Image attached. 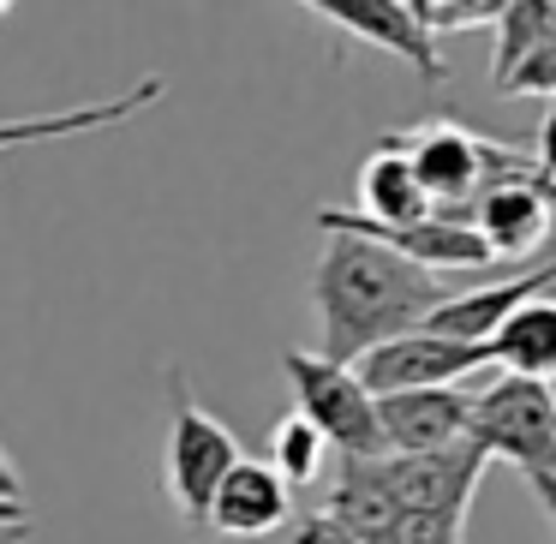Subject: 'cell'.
Segmentation results:
<instances>
[{"label":"cell","instance_id":"24","mask_svg":"<svg viewBox=\"0 0 556 544\" xmlns=\"http://www.w3.org/2000/svg\"><path fill=\"white\" fill-rule=\"evenodd\" d=\"M0 13H13V7H0Z\"/></svg>","mask_w":556,"mask_h":544},{"label":"cell","instance_id":"18","mask_svg":"<svg viewBox=\"0 0 556 544\" xmlns=\"http://www.w3.org/2000/svg\"><path fill=\"white\" fill-rule=\"evenodd\" d=\"M425 37H455V30H491L503 0H413Z\"/></svg>","mask_w":556,"mask_h":544},{"label":"cell","instance_id":"23","mask_svg":"<svg viewBox=\"0 0 556 544\" xmlns=\"http://www.w3.org/2000/svg\"><path fill=\"white\" fill-rule=\"evenodd\" d=\"M30 539V520H0V544H25Z\"/></svg>","mask_w":556,"mask_h":544},{"label":"cell","instance_id":"19","mask_svg":"<svg viewBox=\"0 0 556 544\" xmlns=\"http://www.w3.org/2000/svg\"><path fill=\"white\" fill-rule=\"evenodd\" d=\"M503 97H544V102H556V37L544 42V49H532L527 61L503 78Z\"/></svg>","mask_w":556,"mask_h":544},{"label":"cell","instance_id":"15","mask_svg":"<svg viewBox=\"0 0 556 544\" xmlns=\"http://www.w3.org/2000/svg\"><path fill=\"white\" fill-rule=\"evenodd\" d=\"M491 365H503L508 377L527 383H556V300H527L520 312H508L491 329Z\"/></svg>","mask_w":556,"mask_h":544},{"label":"cell","instance_id":"11","mask_svg":"<svg viewBox=\"0 0 556 544\" xmlns=\"http://www.w3.org/2000/svg\"><path fill=\"white\" fill-rule=\"evenodd\" d=\"M293 520V491L269 472V460L240 455V467L222 479L216 503H210V527L228 532V539H264L281 532Z\"/></svg>","mask_w":556,"mask_h":544},{"label":"cell","instance_id":"14","mask_svg":"<svg viewBox=\"0 0 556 544\" xmlns=\"http://www.w3.org/2000/svg\"><path fill=\"white\" fill-rule=\"evenodd\" d=\"M353 216L377 222V228H407V222L431 216V198H425L419 174H413V162L401 156L389 138L365 156V168H359V210H353Z\"/></svg>","mask_w":556,"mask_h":544},{"label":"cell","instance_id":"21","mask_svg":"<svg viewBox=\"0 0 556 544\" xmlns=\"http://www.w3.org/2000/svg\"><path fill=\"white\" fill-rule=\"evenodd\" d=\"M0 520H25V479L7 460V448H0Z\"/></svg>","mask_w":556,"mask_h":544},{"label":"cell","instance_id":"12","mask_svg":"<svg viewBox=\"0 0 556 544\" xmlns=\"http://www.w3.org/2000/svg\"><path fill=\"white\" fill-rule=\"evenodd\" d=\"M168 97L162 78H138L132 90H121L114 102H85V109H54V114H25V121H0V150H25V144H54V138H85L126 126L132 114H144L150 102Z\"/></svg>","mask_w":556,"mask_h":544},{"label":"cell","instance_id":"25","mask_svg":"<svg viewBox=\"0 0 556 544\" xmlns=\"http://www.w3.org/2000/svg\"><path fill=\"white\" fill-rule=\"evenodd\" d=\"M383 544H389V539H383Z\"/></svg>","mask_w":556,"mask_h":544},{"label":"cell","instance_id":"20","mask_svg":"<svg viewBox=\"0 0 556 544\" xmlns=\"http://www.w3.org/2000/svg\"><path fill=\"white\" fill-rule=\"evenodd\" d=\"M293 544H359V539H353L341 520H329L324 508H312V515L293 520Z\"/></svg>","mask_w":556,"mask_h":544},{"label":"cell","instance_id":"3","mask_svg":"<svg viewBox=\"0 0 556 544\" xmlns=\"http://www.w3.org/2000/svg\"><path fill=\"white\" fill-rule=\"evenodd\" d=\"M168 389H174V419H168V496L174 515L192 532L210 527V503H216L222 479L240 467V437L216 419L210 407H198L192 383L180 365H168Z\"/></svg>","mask_w":556,"mask_h":544},{"label":"cell","instance_id":"9","mask_svg":"<svg viewBox=\"0 0 556 544\" xmlns=\"http://www.w3.org/2000/svg\"><path fill=\"white\" fill-rule=\"evenodd\" d=\"M467 228L484 240V252H491L496 264H503V257L532 264V252H539L556 228V186H544L539 174L491 186V192L467 210Z\"/></svg>","mask_w":556,"mask_h":544},{"label":"cell","instance_id":"4","mask_svg":"<svg viewBox=\"0 0 556 544\" xmlns=\"http://www.w3.org/2000/svg\"><path fill=\"white\" fill-rule=\"evenodd\" d=\"M467 443L484 448V460L520 467L527 479L556 472V389L496 371L491 383L472 395Z\"/></svg>","mask_w":556,"mask_h":544},{"label":"cell","instance_id":"16","mask_svg":"<svg viewBox=\"0 0 556 544\" xmlns=\"http://www.w3.org/2000/svg\"><path fill=\"white\" fill-rule=\"evenodd\" d=\"M496 61H491V85L503 90V78L527 61L532 49L556 37V0H503V13H496Z\"/></svg>","mask_w":556,"mask_h":544},{"label":"cell","instance_id":"6","mask_svg":"<svg viewBox=\"0 0 556 544\" xmlns=\"http://www.w3.org/2000/svg\"><path fill=\"white\" fill-rule=\"evenodd\" d=\"M491 365V341H455L437 329H413L383 347H371L353 377L365 383V395H407V389H460L472 371Z\"/></svg>","mask_w":556,"mask_h":544},{"label":"cell","instance_id":"13","mask_svg":"<svg viewBox=\"0 0 556 544\" xmlns=\"http://www.w3.org/2000/svg\"><path fill=\"white\" fill-rule=\"evenodd\" d=\"M324 515L341 520L359 544H383L389 532H395V520H401L395 496H389V479H383V460H348L341 455L336 479H329Z\"/></svg>","mask_w":556,"mask_h":544},{"label":"cell","instance_id":"22","mask_svg":"<svg viewBox=\"0 0 556 544\" xmlns=\"http://www.w3.org/2000/svg\"><path fill=\"white\" fill-rule=\"evenodd\" d=\"M532 484V496H539V508L551 515V527H556V472H539V479H527Z\"/></svg>","mask_w":556,"mask_h":544},{"label":"cell","instance_id":"10","mask_svg":"<svg viewBox=\"0 0 556 544\" xmlns=\"http://www.w3.org/2000/svg\"><path fill=\"white\" fill-rule=\"evenodd\" d=\"M383 455H437L467 443V389H407V395H371Z\"/></svg>","mask_w":556,"mask_h":544},{"label":"cell","instance_id":"7","mask_svg":"<svg viewBox=\"0 0 556 544\" xmlns=\"http://www.w3.org/2000/svg\"><path fill=\"white\" fill-rule=\"evenodd\" d=\"M484 467L491 460L472 443L437 448V455H383V479L401 515H443V520H467Z\"/></svg>","mask_w":556,"mask_h":544},{"label":"cell","instance_id":"8","mask_svg":"<svg viewBox=\"0 0 556 544\" xmlns=\"http://www.w3.org/2000/svg\"><path fill=\"white\" fill-rule=\"evenodd\" d=\"M312 13L324 18V25L348 30L353 42H371V49L407 61L425 85H443L448 78L443 49H437V37H425L413 0H312Z\"/></svg>","mask_w":556,"mask_h":544},{"label":"cell","instance_id":"1","mask_svg":"<svg viewBox=\"0 0 556 544\" xmlns=\"http://www.w3.org/2000/svg\"><path fill=\"white\" fill-rule=\"evenodd\" d=\"M312 300H317V324H324V359L359 365L371 347L431 324L448 288L443 276H425L383 245L329 233L324 257L312 269Z\"/></svg>","mask_w":556,"mask_h":544},{"label":"cell","instance_id":"17","mask_svg":"<svg viewBox=\"0 0 556 544\" xmlns=\"http://www.w3.org/2000/svg\"><path fill=\"white\" fill-rule=\"evenodd\" d=\"M324 455H329L324 437H317L300 413H288V419L269 431V472H276L288 491H293V484H312L317 472H324Z\"/></svg>","mask_w":556,"mask_h":544},{"label":"cell","instance_id":"2","mask_svg":"<svg viewBox=\"0 0 556 544\" xmlns=\"http://www.w3.org/2000/svg\"><path fill=\"white\" fill-rule=\"evenodd\" d=\"M389 144L413 162L425 198H431V216H448V222H467V210L491 186H508V180H527L532 174L527 150L496 144V138L448 121V114H431V121L407 126V132H389Z\"/></svg>","mask_w":556,"mask_h":544},{"label":"cell","instance_id":"5","mask_svg":"<svg viewBox=\"0 0 556 544\" xmlns=\"http://www.w3.org/2000/svg\"><path fill=\"white\" fill-rule=\"evenodd\" d=\"M281 371L293 383L300 419L324 437V448H341L348 460H383V437H377V401L365 395V383L353 377V365H336L324 353L288 347Z\"/></svg>","mask_w":556,"mask_h":544}]
</instances>
